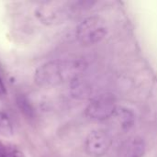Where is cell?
I'll list each match as a JSON object with an SVG mask.
<instances>
[{"label": "cell", "mask_w": 157, "mask_h": 157, "mask_svg": "<svg viewBox=\"0 0 157 157\" xmlns=\"http://www.w3.org/2000/svg\"><path fill=\"white\" fill-rule=\"evenodd\" d=\"M80 1H47L41 3L35 10V17L42 24L53 26L67 21L81 7Z\"/></svg>", "instance_id": "2"}, {"label": "cell", "mask_w": 157, "mask_h": 157, "mask_svg": "<svg viewBox=\"0 0 157 157\" xmlns=\"http://www.w3.org/2000/svg\"><path fill=\"white\" fill-rule=\"evenodd\" d=\"M70 92L74 98L79 99V100H84V99H87L91 97L92 86H91L90 83H88V81L79 77L71 83Z\"/></svg>", "instance_id": "8"}, {"label": "cell", "mask_w": 157, "mask_h": 157, "mask_svg": "<svg viewBox=\"0 0 157 157\" xmlns=\"http://www.w3.org/2000/svg\"><path fill=\"white\" fill-rule=\"evenodd\" d=\"M87 69L84 59L53 60L40 65L34 73V82L41 87H52L72 83Z\"/></svg>", "instance_id": "1"}, {"label": "cell", "mask_w": 157, "mask_h": 157, "mask_svg": "<svg viewBox=\"0 0 157 157\" xmlns=\"http://www.w3.org/2000/svg\"><path fill=\"white\" fill-rule=\"evenodd\" d=\"M145 142L142 137L133 136L127 139L121 146L118 157H144Z\"/></svg>", "instance_id": "6"}, {"label": "cell", "mask_w": 157, "mask_h": 157, "mask_svg": "<svg viewBox=\"0 0 157 157\" xmlns=\"http://www.w3.org/2000/svg\"><path fill=\"white\" fill-rule=\"evenodd\" d=\"M13 134L14 128L10 118L6 112L0 111V135L6 138H9L12 137Z\"/></svg>", "instance_id": "9"}, {"label": "cell", "mask_w": 157, "mask_h": 157, "mask_svg": "<svg viewBox=\"0 0 157 157\" xmlns=\"http://www.w3.org/2000/svg\"><path fill=\"white\" fill-rule=\"evenodd\" d=\"M112 145L110 135L103 130H95L88 133L85 142V149L90 157H104Z\"/></svg>", "instance_id": "5"}, {"label": "cell", "mask_w": 157, "mask_h": 157, "mask_svg": "<svg viewBox=\"0 0 157 157\" xmlns=\"http://www.w3.org/2000/svg\"><path fill=\"white\" fill-rule=\"evenodd\" d=\"M6 93V87H5V85H4V82L1 78V75H0V98H3Z\"/></svg>", "instance_id": "12"}, {"label": "cell", "mask_w": 157, "mask_h": 157, "mask_svg": "<svg viewBox=\"0 0 157 157\" xmlns=\"http://www.w3.org/2000/svg\"><path fill=\"white\" fill-rule=\"evenodd\" d=\"M107 34L106 21L98 16H91L83 19L75 31L78 42L84 46H91L100 42Z\"/></svg>", "instance_id": "3"}, {"label": "cell", "mask_w": 157, "mask_h": 157, "mask_svg": "<svg viewBox=\"0 0 157 157\" xmlns=\"http://www.w3.org/2000/svg\"><path fill=\"white\" fill-rule=\"evenodd\" d=\"M117 108V100L114 95L103 93L90 100L85 109V114L92 121H103L112 118Z\"/></svg>", "instance_id": "4"}, {"label": "cell", "mask_w": 157, "mask_h": 157, "mask_svg": "<svg viewBox=\"0 0 157 157\" xmlns=\"http://www.w3.org/2000/svg\"><path fill=\"white\" fill-rule=\"evenodd\" d=\"M112 118L123 132L130 131L135 123V115L133 111L125 107L117 108V110Z\"/></svg>", "instance_id": "7"}, {"label": "cell", "mask_w": 157, "mask_h": 157, "mask_svg": "<svg viewBox=\"0 0 157 157\" xmlns=\"http://www.w3.org/2000/svg\"><path fill=\"white\" fill-rule=\"evenodd\" d=\"M17 104L18 106V109H20V111L27 116L28 118H32L34 115V110L33 108L31 106V104L29 103V101L23 96H19L17 98Z\"/></svg>", "instance_id": "10"}, {"label": "cell", "mask_w": 157, "mask_h": 157, "mask_svg": "<svg viewBox=\"0 0 157 157\" xmlns=\"http://www.w3.org/2000/svg\"><path fill=\"white\" fill-rule=\"evenodd\" d=\"M0 157H24V155L15 146L0 143Z\"/></svg>", "instance_id": "11"}]
</instances>
